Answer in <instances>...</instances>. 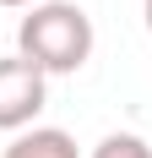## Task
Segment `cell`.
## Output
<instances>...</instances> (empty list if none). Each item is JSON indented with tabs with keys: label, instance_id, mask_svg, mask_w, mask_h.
<instances>
[{
	"label": "cell",
	"instance_id": "cell-1",
	"mask_svg": "<svg viewBox=\"0 0 152 158\" xmlns=\"http://www.w3.org/2000/svg\"><path fill=\"white\" fill-rule=\"evenodd\" d=\"M16 44H22V60H33L44 77L82 71L87 55H92V16L76 0H38L22 16Z\"/></svg>",
	"mask_w": 152,
	"mask_h": 158
},
{
	"label": "cell",
	"instance_id": "cell-2",
	"mask_svg": "<svg viewBox=\"0 0 152 158\" xmlns=\"http://www.w3.org/2000/svg\"><path fill=\"white\" fill-rule=\"evenodd\" d=\"M44 93H49L44 71L33 60H22V55H6V60H0V131L27 126L33 114L44 109Z\"/></svg>",
	"mask_w": 152,
	"mask_h": 158
},
{
	"label": "cell",
	"instance_id": "cell-3",
	"mask_svg": "<svg viewBox=\"0 0 152 158\" xmlns=\"http://www.w3.org/2000/svg\"><path fill=\"white\" fill-rule=\"evenodd\" d=\"M6 158H76V142L60 126H33L6 147Z\"/></svg>",
	"mask_w": 152,
	"mask_h": 158
},
{
	"label": "cell",
	"instance_id": "cell-4",
	"mask_svg": "<svg viewBox=\"0 0 152 158\" xmlns=\"http://www.w3.org/2000/svg\"><path fill=\"white\" fill-rule=\"evenodd\" d=\"M92 158H152V147L141 142L136 131H109L103 142L92 147Z\"/></svg>",
	"mask_w": 152,
	"mask_h": 158
},
{
	"label": "cell",
	"instance_id": "cell-5",
	"mask_svg": "<svg viewBox=\"0 0 152 158\" xmlns=\"http://www.w3.org/2000/svg\"><path fill=\"white\" fill-rule=\"evenodd\" d=\"M0 6H38V0H0Z\"/></svg>",
	"mask_w": 152,
	"mask_h": 158
},
{
	"label": "cell",
	"instance_id": "cell-6",
	"mask_svg": "<svg viewBox=\"0 0 152 158\" xmlns=\"http://www.w3.org/2000/svg\"><path fill=\"white\" fill-rule=\"evenodd\" d=\"M141 6H147V33H152V0H141Z\"/></svg>",
	"mask_w": 152,
	"mask_h": 158
}]
</instances>
